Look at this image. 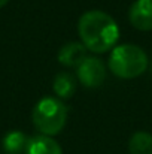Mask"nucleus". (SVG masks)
<instances>
[{
    "label": "nucleus",
    "mask_w": 152,
    "mask_h": 154,
    "mask_svg": "<svg viewBox=\"0 0 152 154\" xmlns=\"http://www.w3.org/2000/svg\"><path fill=\"white\" fill-rule=\"evenodd\" d=\"M7 2H9V0H0V8H3V6H4Z\"/></svg>",
    "instance_id": "11"
},
{
    "label": "nucleus",
    "mask_w": 152,
    "mask_h": 154,
    "mask_svg": "<svg viewBox=\"0 0 152 154\" xmlns=\"http://www.w3.org/2000/svg\"><path fill=\"white\" fill-rule=\"evenodd\" d=\"M27 142H28V138L22 132H19V130L9 132L3 138V142H1L3 151L6 154H22L25 153Z\"/></svg>",
    "instance_id": "9"
},
{
    "label": "nucleus",
    "mask_w": 152,
    "mask_h": 154,
    "mask_svg": "<svg viewBox=\"0 0 152 154\" xmlns=\"http://www.w3.org/2000/svg\"><path fill=\"white\" fill-rule=\"evenodd\" d=\"M52 88L60 99H70L76 91V79L67 72H60L54 78Z\"/></svg>",
    "instance_id": "8"
},
{
    "label": "nucleus",
    "mask_w": 152,
    "mask_h": 154,
    "mask_svg": "<svg viewBox=\"0 0 152 154\" xmlns=\"http://www.w3.org/2000/svg\"><path fill=\"white\" fill-rule=\"evenodd\" d=\"M78 33L87 50L106 52L113 50L119 39V27L116 21L103 11H88L78 21Z\"/></svg>",
    "instance_id": "1"
},
{
    "label": "nucleus",
    "mask_w": 152,
    "mask_h": 154,
    "mask_svg": "<svg viewBox=\"0 0 152 154\" xmlns=\"http://www.w3.org/2000/svg\"><path fill=\"white\" fill-rule=\"evenodd\" d=\"M87 58V48L84 44L70 42L66 44L58 52V61L67 67H78Z\"/></svg>",
    "instance_id": "6"
},
{
    "label": "nucleus",
    "mask_w": 152,
    "mask_h": 154,
    "mask_svg": "<svg viewBox=\"0 0 152 154\" xmlns=\"http://www.w3.org/2000/svg\"><path fill=\"white\" fill-rule=\"evenodd\" d=\"M148 67V55L140 47L133 44L118 45L109 57L110 72L122 79H133L140 76Z\"/></svg>",
    "instance_id": "2"
},
{
    "label": "nucleus",
    "mask_w": 152,
    "mask_h": 154,
    "mask_svg": "<svg viewBox=\"0 0 152 154\" xmlns=\"http://www.w3.org/2000/svg\"><path fill=\"white\" fill-rule=\"evenodd\" d=\"M128 18L137 30H152V0H136L130 8Z\"/></svg>",
    "instance_id": "5"
},
{
    "label": "nucleus",
    "mask_w": 152,
    "mask_h": 154,
    "mask_svg": "<svg viewBox=\"0 0 152 154\" xmlns=\"http://www.w3.org/2000/svg\"><path fill=\"white\" fill-rule=\"evenodd\" d=\"M76 69L79 81L87 88H97L106 79V67L97 57H87Z\"/></svg>",
    "instance_id": "4"
},
{
    "label": "nucleus",
    "mask_w": 152,
    "mask_h": 154,
    "mask_svg": "<svg viewBox=\"0 0 152 154\" xmlns=\"http://www.w3.org/2000/svg\"><path fill=\"white\" fill-rule=\"evenodd\" d=\"M67 106L58 97H42L33 108V124L40 135L54 136L60 133L67 121Z\"/></svg>",
    "instance_id": "3"
},
{
    "label": "nucleus",
    "mask_w": 152,
    "mask_h": 154,
    "mask_svg": "<svg viewBox=\"0 0 152 154\" xmlns=\"http://www.w3.org/2000/svg\"><path fill=\"white\" fill-rule=\"evenodd\" d=\"M25 154H63V150L57 141L46 135H36L28 138Z\"/></svg>",
    "instance_id": "7"
},
{
    "label": "nucleus",
    "mask_w": 152,
    "mask_h": 154,
    "mask_svg": "<svg viewBox=\"0 0 152 154\" xmlns=\"http://www.w3.org/2000/svg\"><path fill=\"white\" fill-rule=\"evenodd\" d=\"M130 154H152V135L148 132H136L128 141Z\"/></svg>",
    "instance_id": "10"
}]
</instances>
